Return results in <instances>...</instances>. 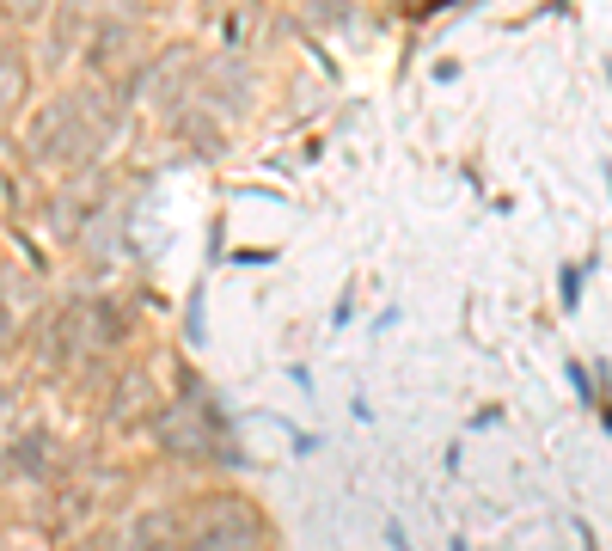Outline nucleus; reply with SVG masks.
Returning a JSON list of instances; mask_svg holds the SVG:
<instances>
[{
  "label": "nucleus",
  "mask_w": 612,
  "mask_h": 551,
  "mask_svg": "<svg viewBox=\"0 0 612 551\" xmlns=\"http://www.w3.org/2000/svg\"><path fill=\"white\" fill-rule=\"evenodd\" d=\"M564 374H570V386H576V398H581V405H594V380H588V368H581V362H570Z\"/></svg>",
  "instance_id": "f03ea898"
},
{
  "label": "nucleus",
  "mask_w": 612,
  "mask_h": 551,
  "mask_svg": "<svg viewBox=\"0 0 612 551\" xmlns=\"http://www.w3.org/2000/svg\"><path fill=\"white\" fill-rule=\"evenodd\" d=\"M581 276H588V264H564L557 270V294H564V312L581 307Z\"/></svg>",
  "instance_id": "f257e3e1"
},
{
  "label": "nucleus",
  "mask_w": 612,
  "mask_h": 551,
  "mask_svg": "<svg viewBox=\"0 0 612 551\" xmlns=\"http://www.w3.org/2000/svg\"><path fill=\"white\" fill-rule=\"evenodd\" d=\"M386 546H392V551H416V546L405 539V527H398V520H386Z\"/></svg>",
  "instance_id": "7ed1b4c3"
},
{
  "label": "nucleus",
  "mask_w": 612,
  "mask_h": 551,
  "mask_svg": "<svg viewBox=\"0 0 612 551\" xmlns=\"http://www.w3.org/2000/svg\"><path fill=\"white\" fill-rule=\"evenodd\" d=\"M453 551H472V546H466V539H453Z\"/></svg>",
  "instance_id": "39448f33"
},
{
  "label": "nucleus",
  "mask_w": 612,
  "mask_h": 551,
  "mask_svg": "<svg viewBox=\"0 0 612 551\" xmlns=\"http://www.w3.org/2000/svg\"><path fill=\"white\" fill-rule=\"evenodd\" d=\"M607 80H612V68H607Z\"/></svg>",
  "instance_id": "423d86ee"
},
{
  "label": "nucleus",
  "mask_w": 612,
  "mask_h": 551,
  "mask_svg": "<svg viewBox=\"0 0 612 551\" xmlns=\"http://www.w3.org/2000/svg\"><path fill=\"white\" fill-rule=\"evenodd\" d=\"M600 423H607V435H612V405H600Z\"/></svg>",
  "instance_id": "20e7f679"
}]
</instances>
